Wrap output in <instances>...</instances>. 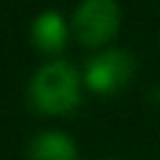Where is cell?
<instances>
[{
	"label": "cell",
	"mask_w": 160,
	"mask_h": 160,
	"mask_svg": "<svg viewBox=\"0 0 160 160\" xmlns=\"http://www.w3.org/2000/svg\"><path fill=\"white\" fill-rule=\"evenodd\" d=\"M138 72L135 55L125 48H105L95 52L82 70V85L95 95H118L122 92Z\"/></svg>",
	"instance_id": "cell-2"
},
{
	"label": "cell",
	"mask_w": 160,
	"mask_h": 160,
	"mask_svg": "<svg viewBox=\"0 0 160 160\" xmlns=\"http://www.w3.org/2000/svg\"><path fill=\"white\" fill-rule=\"evenodd\" d=\"M28 160H78V145L62 130H42L28 142Z\"/></svg>",
	"instance_id": "cell-5"
},
{
	"label": "cell",
	"mask_w": 160,
	"mask_h": 160,
	"mask_svg": "<svg viewBox=\"0 0 160 160\" xmlns=\"http://www.w3.org/2000/svg\"><path fill=\"white\" fill-rule=\"evenodd\" d=\"M105 160H115V158H105Z\"/></svg>",
	"instance_id": "cell-6"
},
{
	"label": "cell",
	"mask_w": 160,
	"mask_h": 160,
	"mask_svg": "<svg viewBox=\"0 0 160 160\" xmlns=\"http://www.w3.org/2000/svg\"><path fill=\"white\" fill-rule=\"evenodd\" d=\"M28 100L42 115H68L82 100V78L70 62L50 60L32 72Z\"/></svg>",
	"instance_id": "cell-1"
},
{
	"label": "cell",
	"mask_w": 160,
	"mask_h": 160,
	"mask_svg": "<svg viewBox=\"0 0 160 160\" xmlns=\"http://www.w3.org/2000/svg\"><path fill=\"white\" fill-rule=\"evenodd\" d=\"M120 5L115 0H80L70 18V35L85 48H100L115 40L120 30Z\"/></svg>",
	"instance_id": "cell-3"
},
{
	"label": "cell",
	"mask_w": 160,
	"mask_h": 160,
	"mask_svg": "<svg viewBox=\"0 0 160 160\" xmlns=\"http://www.w3.org/2000/svg\"><path fill=\"white\" fill-rule=\"evenodd\" d=\"M70 38V22L58 10H42L35 15L30 25V40L32 45L45 55H58L65 50Z\"/></svg>",
	"instance_id": "cell-4"
}]
</instances>
